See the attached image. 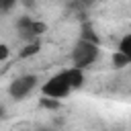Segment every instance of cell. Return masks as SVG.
<instances>
[{"label":"cell","instance_id":"cell-3","mask_svg":"<svg viewBox=\"0 0 131 131\" xmlns=\"http://www.w3.org/2000/svg\"><path fill=\"white\" fill-rule=\"evenodd\" d=\"M16 29H18V35L27 41H37V37L45 33V25L39 20H33L31 16H20L16 23Z\"/></svg>","mask_w":131,"mask_h":131},{"label":"cell","instance_id":"cell-2","mask_svg":"<svg viewBox=\"0 0 131 131\" xmlns=\"http://www.w3.org/2000/svg\"><path fill=\"white\" fill-rule=\"evenodd\" d=\"M98 57V43L94 41H86V39H80L76 45H74V51H72V61H74V68H88L90 63H94Z\"/></svg>","mask_w":131,"mask_h":131},{"label":"cell","instance_id":"cell-9","mask_svg":"<svg viewBox=\"0 0 131 131\" xmlns=\"http://www.w3.org/2000/svg\"><path fill=\"white\" fill-rule=\"evenodd\" d=\"M125 63H129V61H127V59H125V57H123V55L117 51V53L113 55V66H115V68H123Z\"/></svg>","mask_w":131,"mask_h":131},{"label":"cell","instance_id":"cell-13","mask_svg":"<svg viewBox=\"0 0 131 131\" xmlns=\"http://www.w3.org/2000/svg\"><path fill=\"white\" fill-rule=\"evenodd\" d=\"M2 115H4V106H0V119H2Z\"/></svg>","mask_w":131,"mask_h":131},{"label":"cell","instance_id":"cell-5","mask_svg":"<svg viewBox=\"0 0 131 131\" xmlns=\"http://www.w3.org/2000/svg\"><path fill=\"white\" fill-rule=\"evenodd\" d=\"M119 53L131 63V33L121 39V43H119Z\"/></svg>","mask_w":131,"mask_h":131},{"label":"cell","instance_id":"cell-7","mask_svg":"<svg viewBox=\"0 0 131 131\" xmlns=\"http://www.w3.org/2000/svg\"><path fill=\"white\" fill-rule=\"evenodd\" d=\"M39 51V41H31L23 51H20V57H29V55H35Z\"/></svg>","mask_w":131,"mask_h":131},{"label":"cell","instance_id":"cell-6","mask_svg":"<svg viewBox=\"0 0 131 131\" xmlns=\"http://www.w3.org/2000/svg\"><path fill=\"white\" fill-rule=\"evenodd\" d=\"M80 39H86V41H94V43H98V37L94 35V31H92V27L86 23L84 27H82V37Z\"/></svg>","mask_w":131,"mask_h":131},{"label":"cell","instance_id":"cell-12","mask_svg":"<svg viewBox=\"0 0 131 131\" xmlns=\"http://www.w3.org/2000/svg\"><path fill=\"white\" fill-rule=\"evenodd\" d=\"M6 57H8V47L6 45H0V61L6 59Z\"/></svg>","mask_w":131,"mask_h":131},{"label":"cell","instance_id":"cell-10","mask_svg":"<svg viewBox=\"0 0 131 131\" xmlns=\"http://www.w3.org/2000/svg\"><path fill=\"white\" fill-rule=\"evenodd\" d=\"M41 104H43L45 108H57L59 100H57V98H49V96H45V98L41 100Z\"/></svg>","mask_w":131,"mask_h":131},{"label":"cell","instance_id":"cell-1","mask_svg":"<svg viewBox=\"0 0 131 131\" xmlns=\"http://www.w3.org/2000/svg\"><path fill=\"white\" fill-rule=\"evenodd\" d=\"M82 84H84V72L80 68H70V70H63V72L55 74L53 78H49L43 84L41 92H43V96L59 100V98H66L72 90L80 88Z\"/></svg>","mask_w":131,"mask_h":131},{"label":"cell","instance_id":"cell-11","mask_svg":"<svg viewBox=\"0 0 131 131\" xmlns=\"http://www.w3.org/2000/svg\"><path fill=\"white\" fill-rule=\"evenodd\" d=\"M16 0H0V14H6L12 6H14Z\"/></svg>","mask_w":131,"mask_h":131},{"label":"cell","instance_id":"cell-8","mask_svg":"<svg viewBox=\"0 0 131 131\" xmlns=\"http://www.w3.org/2000/svg\"><path fill=\"white\" fill-rule=\"evenodd\" d=\"M92 4H94V0H74V2H72V6H74L78 12H84V10H86L88 6H92Z\"/></svg>","mask_w":131,"mask_h":131},{"label":"cell","instance_id":"cell-4","mask_svg":"<svg viewBox=\"0 0 131 131\" xmlns=\"http://www.w3.org/2000/svg\"><path fill=\"white\" fill-rule=\"evenodd\" d=\"M35 86H37V78H35L33 74H27V76L16 78V80L8 86V92H10L12 98L20 100V98H25L27 94H31V92L35 90Z\"/></svg>","mask_w":131,"mask_h":131},{"label":"cell","instance_id":"cell-14","mask_svg":"<svg viewBox=\"0 0 131 131\" xmlns=\"http://www.w3.org/2000/svg\"><path fill=\"white\" fill-rule=\"evenodd\" d=\"M41 131H49V129H41Z\"/></svg>","mask_w":131,"mask_h":131}]
</instances>
